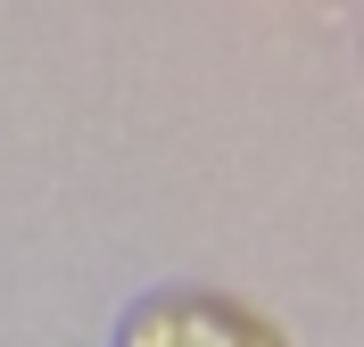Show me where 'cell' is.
Returning a JSON list of instances; mask_svg holds the SVG:
<instances>
[{"label":"cell","mask_w":364,"mask_h":347,"mask_svg":"<svg viewBox=\"0 0 364 347\" xmlns=\"http://www.w3.org/2000/svg\"><path fill=\"white\" fill-rule=\"evenodd\" d=\"M116 347H290L257 306L224 298V290H149V298L116 323Z\"/></svg>","instance_id":"cell-1"}]
</instances>
